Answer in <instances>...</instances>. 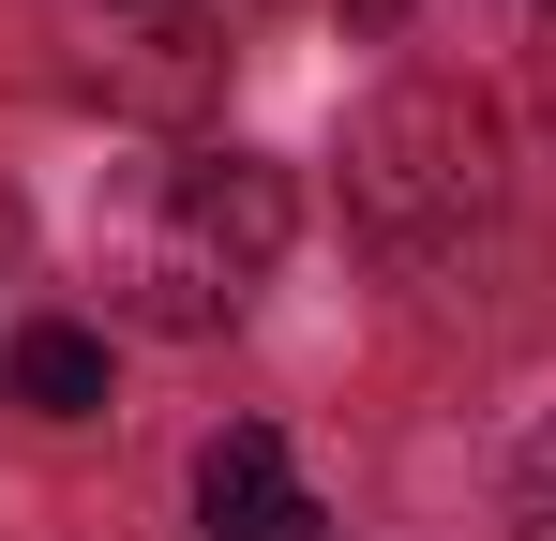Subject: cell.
<instances>
[{
	"label": "cell",
	"mask_w": 556,
	"mask_h": 541,
	"mask_svg": "<svg viewBox=\"0 0 556 541\" xmlns=\"http://www.w3.org/2000/svg\"><path fill=\"white\" fill-rule=\"evenodd\" d=\"M286 180L256 151H195V166H151L121 196V286H136V316H166V331H211V316H241L286 256Z\"/></svg>",
	"instance_id": "1"
},
{
	"label": "cell",
	"mask_w": 556,
	"mask_h": 541,
	"mask_svg": "<svg viewBox=\"0 0 556 541\" xmlns=\"http://www.w3.org/2000/svg\"><path fill=\"white\" fill-rule=\"evenodd\" d=\"M346 196H362V226L391 256H452L466 226H481V196H496V136H481V105L452 76H406L362 105V136H346Z\"/></svg>",
	"instance_id": "2"
},
{
	"label": "cell",
	"mask_w": 556,
	"mask_h": 541,
	"mask_svg": "<svg viewBox=\"0 0 556 541\" xmlns=\"http://www.w3.org/2000/svg\"><path fill=\"white\" fill-rule=\"evenodd\" d=\"M195 541H316V496H301L271 422H226L195 451Z\"/></svg>",
	"instance_id": "3"
},
{
	"label": "cell",
	"mask_w": 556,
	"mask_h": 541,
	"mask_svg": "<svg viewBox=\"0 0 556 541\" xmlns=\"http://www.w3.org/2000/svg\"><path fill=\"white\" fill-rule=\"evenodd\" d=\"M0 376H15V406L91 422V406H105V331H76V316H30V331L0 347Z\"/></svg>",
	"instance_id": "4"
},
{
	"label": "cell",
	"mask_w": 556,
	"mask_h": 541,
	"mask_svg": "<svg viewBox=\"0 0 556 541\" xmlns=\"http://www.w3.org/2000/svg\"><path fill=\"white\" fill-rule=\"evenodd\" d=\"M511 541H556V406H542V437L511 451Z\"/></svg>",
	"instance_id": "5"
},
{
	"label": "cell",
	"mask_w": 556,
	"mask_h": 541,
	"mask_svg": "<svg viewBox=\"0 0 556 541\" xmlns=\"http://www.w3.org/2000/svg\"><path fill=\"white\" fill-rule=\"evenodd\" d=\"M391 15H406V0H346V30H391Z\"/></svg>",
	"instance_id": "6"
},
{
	"label": "cell",
	"mask_w": 556,
	"mask_h": 541,
	"mask_svg": "<svg viewBox=\"0 0 556 541\" xmlns=\"http://www.w3.org/2000/svg\"><path fill=\"white\" fill-rule=\"evenodd\" d=\"M542 121H556V76H542Z\"/></svg>",
	"instance_id": "7"
}]
</instances>
